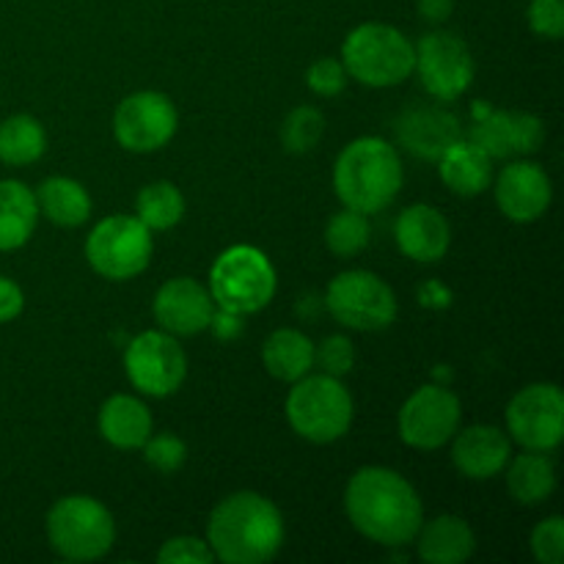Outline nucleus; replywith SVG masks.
<instances>
[{
    "label": "nucleus",
    "mask_w": 564,
    "mask_h": 564,
    "mask_svg": "<svg viewBox=\"0 0 564 564\" xmlns=\"http://www.w3.org/2000/svg\"><path fill=\"white\" fill-rule=\"evenodd\" d=\"M286 419L301 438L334 444L352 424V397L334 375H303L286 397Z\"/></svg>",
    "instance_id": "nucleus-6"
},
{
    "label": "nucleus",
    "mask_w": 564,
    "mask_h": 564,
    "mask_svg": "<svg viewBox=\"0 0 564 564\" xmlns=\"http://www.w3.org/2000/svg\"><path fill=\"white\" fill-rule=\"evenodd\" d=\"M529 28L543 39L564 36V0H532L529 3Z\"/></svg>",
    "instance_id": "nucleus-36"
},
{
    "label": "nucleus",
    "mask_w": 564,
    "mask_h": 564,
    "mask_svg": "<svg viewBox=\"0 0 564 564\" xmlns=\"http://www.w3.org/2000/svg\"><path fill=\"white\" fill-rule=\"evenodd\" d=\"M394 237L400 251L408 259L422 264L441 262L449 251L452 229L449 220L430 204H413L400 213L394 224Z\"/></svg>",
    "instance_id": "nucleus-20"
},
{
    "label": "nucleus",
    "mask_w": 564,
    "mask_h": 564,
    "mask_svg": "<svg viewBox=\"0 0 564 564\" xmlns=\"http://www.w3.org/2000/svg\"><path fill=\"white\" fill-rule=\"evenodd\" d=\"M180 116L174 102L160 91H138L121 99L113 116V135L127 152H158L174 138Z\"/></svg>",
    "instance_id": "nucleus-14"
},
{
    "label": "nucleus",
    "mask_w": 564,
    "mask_h": 564,
    "mask_svg": "<svg viewBox=\"0 0 564 564\" xmlns=\"http://www.w3.org/2000/svg\"><path fill=\"white\" fill-rule=\"evenodd\" d=\"M413 50H416L413 69L422 77L427 94L452 102L468 91L474 80V55L460 36L446 31L424 33Z\"/></svg>",
    "instance_id": "nucleus-12"
},
{
    "label": "nucleus",
    "mask_w": 564,
    "mask_h": 564,
    "mask_svg": "<svg viewBox=\"0 0 564 564\" xmlns=\"http://www.w3.org/2000/svg\"><path fill=\"white\" fill-rule=\"evenodd\" d=\"M471 141L490 160H505L512 154H534L545 141L543 119L527 110H494L490 105L474 108Z\"/></svg>",
    "instance_id": "nucleus-15"
},
{
    "label": "nucleus",
    "mask_w": 564,
    "mask_h": 564,
    "mask_svg": "<svg viewBox=\"0 0 564 564\" xmlns=\"http://www.w3.org/2000/svg\"><path fill=\"white\" fill-rule=\"evenodd\" d=\"M141 449H143V460L160 474H174L185 466V457H187L185 441L176 438V435L171 433L149 435L147 444H143Z\"/></svg>",
    "instance_id": "nucleus-32"
},
{
    "label": "nucleus",
    "mask_w": 564,
    "mask_h": 564,
    "mask_svg": "<svg viewBox=\"0 0 564 564\" xmlns=\"http://www.w3.org/2000/svg\"><path fill=\"white\" fill-rule=\"evenodd\" d=\"M341 64L347 77H356L364 86H400L411 77L416 50L400 28L386 22H364L347 33L341 44Z\"/></svg>",
    "instance_id": "nucleus-4"
},
{
    "label": "nucleus",
    "mask_w": 564,
    "mask_h": 564,
    "mask_svg": "<svg viewBox=\"0 0 564 564\" xmlns=\"http://www.w3.org/2000/svg\"><path fill=\"white\" fill-rule=\"evenodd\" d=\"M306 86L317 97H336L347 86V69L339 58H319L308 66Z\"/></svg>",
    "instance_id": "nucleus-35"
},
{
    "label": "nucleus",
    "mask_w": 564,
    "mask_h": 564,
    "mask_svg": "<svg viewBox=\"0 0 564 564\" xmlns=\"http://www.w3.org/2000/svg\"><path fill=\"white\" fill-rule=\"evenodd\" d=\"M325 306L330 317L352 330H383L397 319V295L380 275L347 270L328 284Z\"/></svg>",
    "instance_id": "nucleus-9"
},
{
    "label": "nucleus",
    "mask_w": 564,
    "mask_h": 564,
    "mask_svg": "<svg viewBox=\"0 0 564 564\" xmlns=\"http://www.w3.org/2000/svg\"><path fill=\"white\" fill-rule=\"evenodd\" d=\"M402 160L383 138H356L339 152L334 165V187L341 204L364 215L389 207L402 191Z\"/></svg>",
    "instance_id": "nucleus-3"
},
{
    "label": "nucleus",
    "mask_w": 564,
    "mask_h": 564,
    "mask_svg": "<svg viewBox=\"0 0 564 564\" xmlns=\"http://www.w3.org/2000/svg\"><path fill=\"white\" fill-rule=\"evenodd\" d=\"M397 141L419 160H441V154L463 138L460 119L438 105H413L394 121Z\"/></svg>",
    "instance_id": "nucleus-18"
},
{
    "label": "nucleus",
    "mask_w": 564,
    "mask_h": 564,
    "mask_svg": "<svg viewBox=\"0 0 564 564\" xmlns=\"http://www.w3.org/2000/svg\"><path fill=\"white\" fill-rule=\"evenodd\" d=\"M160 564H169V562H198V564H213L215 554L213 549L207 545V540H198V538H171L165 540L163 549L158 554Z\"/></svg>",
    "instance_id": "nucleus-37"
},
{
    "label": "nucleus",
    "mask_w": 564,
    "mask_h": 564,
    "mask_svg": "<svg viewBox=\"0 0 564 564\" xmlns=\"http://www.w3.org/2000/svg\"><path fill=\"white\" fill-rule=\"evenodd\" d=\"M532 554L543 564H562L564 560V521L562 516L545 518L532 532Z\"/></svg>",
    "instance_id": "nucleus-33"
},
{
    "label": "nucleus",
    "mask_w": 564,
    "mask_h": 564,
    "mask_svg": "<svg viewBox=\"0 0 564 564\" xmlns=\"http://www.w3.org/2000/svg\"><path fill=\"white\" fill-rule=\"evenodd\" d=\"M215 317V301L198 281L171 279L154 295V319L171 336H196L209 328Z\"/></svg>",
    "instance_id": "nucleus-16"
},
{
    "label": "nucleus",
    "mask_w": 564,
    "mask_h": 564,
    "mask_svg": "<svg viewBox=\"0 0 564 564\" xmlns=\"http://www.w3.org/2000/svg\"><path fill=\"white\" fill-rule=\"evenodd\" d=\"M264 369L275 380L295 383L314 367V341L295 328H279L264 339L262 347Z\"/></svg>",
    "instance_id": "nucleus-25"
},
{
    "label": "nucleus",
    "mask_w": 564,
    "mask_h": 564,
    "mask_svg": "<svg viewBox=\"0 0 564 564\" xmlns=\"http://www.w3.org/2000/svg\"><path fill=\"white\" fill-rule=\"evenodd\" d=\"M325 132V116L312 105H301V108L290 110V116L281 124V143L286 152L306 154L319 143Z\"/></svg>",
    "instance_id": "nucleus-31"
},
{
    "label": "nucleus",
    "mask_w": 564,
    "mask_h": 564,
    "mask_svg": "<svg viewBox=\"0 0 564 564\" xmlns=\"http://www.w3.org/2000/svg\"><path fill=\"white\" fill-rule=\"evenodd\" d=\"M22 306H25V295H22L20 284L0 275V325L20 317Z\"/></svg>",
    "instance_id": "nucleus-38"
},
{
    "label": "nucleus",
    "mask_w": 564,
    "mask_h": 564,
    "mask_svg": "<svg viewBox=\"0 0 564 564\" xmlns=\"http://www.w3.org/2000/svg\"><path fill=\"white\" fill-rule=\"evenodd\" d=\"M124 372L141 394L169 397L185 383V350L165 330H143L127 345Z\"/></svg>",
    "instance_id": "nucleus-10"
},
{
    "label": "nucleus",
    "mask_w": 564,
    "mask_h": 564,
    "mask_svg": "<svg viewBox=\"0 0 564 564\" xmlns=\"http://www.w3.org/2000/svg\"><path fill=\"white\" fill-rule=\"evenodd\" d=\"M47 149V132L42 121L28 113L9 116L0 121V163L31 165Z\"/></svg>",
    "instance_id": "nucleus-28"
},
{
    "label": "nucleus",
    "mask_w": 564,
    "mask_h": 564,
    "mask_svg": "<svg viewBox=\"0 0 564 564\" xmlns=\"http://www.w3.org/2000/svg\"><path fill=\"white\" fill-rule=\"evenodd\" d=\"M460 400L444 386H422L400 408V438L422 452L441 449L460 430Z\"/></svg>",
    "instance_id": "nucleus-13"
},
{
    "label": "nucleus",
    "mask_w": 564,
    "mask_h": 564,
    "mask_svg": "<svg viewBox=\"0 0 564 564\" xmlns=\"http://www.w3.org/2000/svg\"><path fill=\"white\" fill-rule=\"evenodd\" d=\"M455 11V0H419V14L427 22H446Z\"/></svg>",
    "instance_id": "nucleus-39"
},
{
    "label": "nucleus",
    "mask_w": 564,
    "mask_h": 564,
    "mask_svg": "<svg viewBox=\"0 0 564 564\" xmlns=\"http://www.w3.org/2000/svg\"><path fill=\"white\" fill-rule=\"evenodd\" d=\"M275 270L270 259L253 246H231L215 259L209 270V295L224 312L253 314L262 312L275 295Z\"/></svg>",
    "instance_id": "nucleus-7"
},
{
    "label": "nucleus",
    "mask_w": 564,
    "mask_h": 564,
    "mask_svg": "<svg viewBox=\"0 0 564 564\" xmlns=\"http://www.w3.org/2000/svg\"><path fill=\"white\" fill-rule=\"evenodd\" d=\"M135 213V218L141 220L147 229H174L182 220V215H185V196H182L180 187L171 185V182H152V185H147L138 193Z\"/></svg>",
    "instance_id": "nucleus-29"
},
{
    "label": "nucleus",
    "mask_w": 564,
    "mask_h": 564,
    "mask_svg": "<svg viewBox=\"0 0 564 564\" xmlns=\"http://www.w3.org/2000/svg\"><path fill=\"white\" fill-rule=\"evenodd\" d=\"M314 364H319L325 375L345 378V375L352 369V364H356V350H352V341L341 334L328 336L323 345L314 347Z\"/></svg>",
    "instance_id": "nucleus-34"
},
{
    "label": "nucleus",
    "mask_w": 564,
    "mask_h": 564,
    "mask_svg": "<svg viewBox=\"0 0 564 564\" xmlns=\"http://www.w3.org/2000/svg\"><path fill=\"white\" fill-rule=\"evenodd\" d=\"M507 430L523 449L551 452L564 438V394L554 383H532L507 405Z\"/></svg>",
    "instance_id": "nucleus-11"
},
{
    "label": "nucleus",
    "mask_w": 564,
    "mask_h": 564,
    "mask_svg": "<svg viewBox=\"0 0 564 564\" xmlns=\"http://www.w3.org/2000/svg\"><path fill=\"white\" fill-rule=\"evenodd\" d=\"M416 549L427 564H463L477 549L471 527L457 516H438L422 523L416 532Z\"/></svg>",
    "instance_id": "nucleus-22"
},
{
    "label": "nucleus",
    "mask_w": 564,
    "mask_h": 564,
    "mask_svg": "<svg viewBox=\"0 0 564 564\" xmlns=\"http://www.w3.org/2000/svg\"><path fill=\"white\" fill-rule=\"evenodd\" d=\"M452 438H455L452 463L463 477L477 479V482L494 479L496 474L505 471L512 457L510 438L490 424H474L463 433H455Z\"/></svg>",
    "instance_id": "nucleus-19"
},
{
    "label": "nucleus",
    "mask_w": 564,
    "mask_h": 564,
    "mask_svg": "<svg viewBox=\"0 0 564 564\" xmlns=\"http://www.w3.org/2000/svg\"><path fill=\"white\" fill-rule=\"evenodd\" d=\"M345 510L364 538L386 549L413 543L424 523L416 488L402 474L383 466H367L352 474L345 490Z\"/></svg>",
    "instance_id": "nucleus-1"
},
{
    "label": "nucleus",
    "mask_w": 564,
    "mask_h": 564,
    "mask_svg": "<svg viewBox=\"0 0 564 564\" xmlns=\"http://www.w3.org/2000/svg\"><path fill=\"white\" fill-rule=\"evenodd\" d=\"M39 220L36 193L20 180H0V251H17L31 240Z\"/></svg>",
    "instance_id": "nucleus-24"
},
{
    "label": "nucleus",
    "mask_w": 564,
    "mask_h": 564,
    "mask_svg": "<svg viewBox=\"0 0 564 564\" xmlns=\"http://www.w3.org/2000/svg\"><path fill=\"white\" fill-rule=\"evenodd\" d=\"M86 259L102 279H135L152 259V229H147L135 215H110L88 235Z\"/></svg>",
    "instance_id": "nucleus-8"
},
{
    "label": "nucleus",
    "mask_w": 564,
    "mask_h": 564,
    "mask_svg": "<svg viewBox=\"0 0 564 564\" xmlns=\"http://www.w3.org/2000/svg\"><path fill=\"white\" fill-rule=\"evenodd\" d=\"M47 540L69 562L102 560L116 543V521L91 496H64L47 512Z\"/></svg>",
    "instance_id": "nucleus-5"
},
{
    "label": "nucleus",
    "mask_w": 564,
    "mask_h": 564,
    "mask_svg": "<svg viewBox=\"0 0 564 564\" xmlns=\"http://www.w3.org/2000/svg\"><path fill=\"white\" fill-rule=\"evenodd\" d=\"M99 435L116 449H141L152 435V413L141 400L130 394H113L97 419Z\"/></svg>",
    "instance_id": "nucleus-21"
},
{
    "label": "nucleus",
    "mask_w": 564,
    "mask_h": 564,
    "mask_svg": "<svg viewBox=\"0 0 564 564\" xmlns=\"http://www.w3.org/2000/svg\"><path fill=\"white\" fill-rule=\"evenodd\" d=\"M39 213L55 226L64 229H75V226L86 224L91 215V196L80 182L69 180V176H50L39 185L36 191Z\"/></svg>",
    "instance_id": "nucleus-26"
},
{
    "label": "nucleus",
    "mask_w": 564,
    "mask_h": 564,
    "mask_svg": "<svg viewBox=\"0 0 564 564\" xmlns=\"http://www.w3.org/2000/svg\"><path fill=\"white\" fill-rule=\"evenodd\" d=\"M441 182L457 196H479L494 185V160L474 141H457L441 154Z\"/></svg>",
    "instance_id": "nucleus-23"
},
{
    "label": "nucleus",
    "mask_w": 564,
    "mask_h": 564,
    "mask_svg": "<svg viewBox=\"0 0 564 564\" xmlns=\"http://www.w3.org/2000/svg\"><path fill=\"white\" fill-rule=\"evenodd\" d=\"M372 240V226H369V215L358 213V209L345 207L336 213L325 226V246L334 257L352 259L364 251Z\"/></svg>",
    "instance_id": "nucleus-30"
},
{
    "label": "nucleus",
    "mask_w": 564,
    "mask_h": 564,
    "mask_svg": "<svg viewBox=\"0 0 564 564\" xmlns=\"http://www.w3.org/2000/svg\"><path fill=\"white\" fill-rule=\"evenodd\" d=\"M556 488V471L554 463L545 457V452L527 449V455H518L510 463L507 471V490L518 505H543Z\"/></svg>",
    "instance_id": "nucleus-27"
},
{
    "label": "nucleus",
    "mask_w": 564,
    "mask_h": 564,
    "mask_svg": "<svg viewBox=\"0 0 564 564\" xmlns=\"http://www.w3.org/2000/svg\"><path fill=\"white\" fill-rule=\"evenodd\" d=\"M207 545L226 564L270 562L284 545V518L264 496L231 494L209 516Z\"/></svg>",
    "instance_id": "nucleus-2"
},
{
    "label": "nucleus",
    "mask_w": 564,
    "mask_h": 564,
    "mask_svg": "<svg viewBox=\"0 0 564 564\" xmlns=\"http://www.w3.org/2000/svg\"><path fill=\"white\" fill-rule=\"evenodd\" d=\"M551 180L543 171V165L518 160L501 169L496 180V204L501 213L516 224H532L543 218L551 207Z\"/></svg>",
    "instance_id": "nucleus-17"
}]
</instances>
